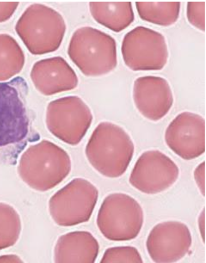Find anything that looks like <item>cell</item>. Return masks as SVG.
<instances>
[{"instance_id": "1", "label": "cell", "mask_w": 206, "mask_h": 263, "mask_svg": "<svg viewBox=\"0 0 206 263\" xmlns=\"http://www.w3.org/2000/svg\"><path fill=\"white\" fill-rule=\"evenodd\" d=\"M134 153L131 136L120 126L110 122L97 126L86 149L91 165L111 178L120 177L126 173Z\"/></svg>"}, {"instance_id": "2", "label": "cell", "mask_w": 206, "mask_h": 263, "mask_svg": "<svg viewBox=\"0 0 206 263\" xmlns=\"http://www.w3.org/2000/svg\"><path fill=\"white\" fill-rule=\"evenodd\" d=\"M143 222L144 213L139 202L123 193L108 195L97 217L100 232L112 241H128L137 237Z\"/></svg>"}, {"instance_id": "3", "label": "cell", "mask_w": 206, "mask_h": 263, "mask_svg": "<svg viewBox=\"0 0 206 263\" xmlns=\"http://www.w3.org/2000/svg\"><path fill=\"white\" fill-rule=\"evenodd\" d=\"M74 41V62L85 75H104L116 67V42L111 36L87 27L76 33Z\"/></svg>"}, {"instance_id": "4", "label": "cell", "mask_w": 206, "mask_h": 263, "mask_svg": "<svg viewBox=\"0 0 206 263\" xmlns=\"http://www.w3.org/2000/svg\"><path fill=\"white\" fill-rule=\"evenodd\" d=\"M121 53L125 64L133 71L160 70L169 56L165 37L141 26L124 36Z\"/></svg>"}, {"instance_id": "5", "label": "cell", "mask_w": 206, "mask_h": 263, "mask_svg": "<svg viewBox=\"0 0 206 263\" xmlns=\"http://www.w3.org/2000/svg\"><path fill=\"white\" fill-rule=\"evenodd\" d=\"M179 174L177 164L169 157L159 151H149L135 163L129 183L141 193L157 194L174 184Z\"/></svg>"}, {"instance_id": "6", "label": "cell", "mask_w": 206, "mask_h": 263, "mask_svg": "<svg viewBox=\"0 0 206 263\" xmlns=\"http://www.w3.org/2000/svg\"><path fill=\"white\" fill-rule=\"evenodd\" d=\"M192 244L191 230L187 224L170 221L157 224L151 230L146 249L155 262H175L186 256Z\"/></svg>"}, {"instance_id": "7", "label": "cell", "mask_w": 206, "mask_h": 263, "mask_svg": "<svg viewBox=\"0 0 206 263\" xmlns=\"http://www.w3.org/2000/svg\"><path fill=\"white\" fill-rule=\"evenodd\" d=\"M168 146L178 156L192 160L205 150V123L200 115L183 112L172 120L165 133Z\"/></svg>"}, {"instance_id": "8", "label": "cell", "mask_w": 206, "mask_h": 263, "mask_svg": "<svg viewBox=\"0 0 206 263\" xmlns=\"http://www.w3.org/2000/svg\"><path fill=\"white\" fill-rule=\"evenodd\" d=\"M133 95L138 111L151 121H159L165 117L173 106L171 87L161 77H140L134 82Z\"/></svg>"}, {"instance_id": "9", "label": "cell", "mask_w": 206, "mask_h": 263, "mask_svg": "<svg viewBox=\"0 0 206 263\" xmlns=\"http://www.w3.org/2000/svg\"><path fill=\"white\" fill-rule=\"evenodd\" d=\"M12 84L0 83V147L20 141L28 133L25 108Z\"/></svg>"}, {"instance_id": "10", "label": "cell", "mask_w": 206, "mask_h": 263, "mask_svg": "<svg viewBox=\"0 0 206 263\" xmlns=\"http://www.w3.org/2000/svg\"><path fill=\"white\" fill-rule=\"evenodd\" d=\"M69 185L67 226L88 221L98 199V191L89 181L80 178L74 180Z\"/></svg>"}, {"instance_id": "11", "label": "cell", "mask_w": 206, "mask_h": 263, "mask_svg": "<svg viewBox=\"0 0 206 263\" xmlns=\"http://www.w3.org/2000/svg\"><path fill=\"white\" fill-rule=\"evenodd\" d=\"M90 7L97 23L115 32L126 30L134 20L131 2L90 3Z\"/></svg>"}, {"instance_id": "12", "label": "cell", "mask_w": 206, "mask_h": 263, "mask_svg": "<svg viewBox=\"0 0 206 263\" xmlns=\"http://www.w3.org/2000/svg\"><path fill=\"white\" fill-rule=\"evenodd\" d=\"M135 5L141 19L157 25L171 26L180 15V2H136Z\"/></svg>"}, {"instance_id": "13", "label": "cell", "mask_w": 206, "mask_h": 263, "mask_svg": "<svg viewBox=\"0 0 206 263\" xmlns=\"http://www.w3.org/2000/svg\"><path fill=\"white\" fill-rule=\"evenodd\" d=\"M68 240V262H94L98 255V242L90 233L75 232L64 235Z\"/></svg>"}, {"instance_id": "14", "label": "cell", "mask_w": 206, "mask_h": 263, "mask_svg": "<svg viewBox=\"0 0 206 263\" xmlns=\"http://www.w3.org/2000/svg\"><path fill=\"white\" fill-rule=\"evenodd\" d=\"M20 232L19 216L12 206L0 203V250L17 242Z\"/></svg>"}, {"instance_id": "15", "label": "cell", "mask_w": 206, "mask_h": 263, "mask_svg": "<svg viewBox=\"0 0 206 263\" xmlns=\"http://www.w3.org/2000/svg\"><path fill=\"white\" fill-rule=\"evenodd\" d=\"M100 262L142 263L143 261L136 248L132 246H120L108 249Z\"/></svg>"}, {"instance_id": "16", "label": "cell", "mask_w": 206, "mask_h": 263, "mask_svg": "<svg viewBox=\"0 0 206 263\" xmlns=\"http://www.w3.org/2000/svg\"><path fill=\"white\" fill-rule=\"evenodd\" d=\"M205 2H188L187 16L189 23L205 32Z\"/></svg>"}, {"instance_id": "17", "label": "cell", "mask_w": 206, "mask_h": 263, "mask_svg": "<svg viewBox=\"0 0 206 263\" xmlns=\"http://www.w3.org/2000/svg\"><path fill=\"white\" fill-rule=\"evenodd\" d=\"M205 161L199 164L195 169L194 173V179L203 196H205Z\"/></svg>"}, {"instance_id": "18", "label": "cell", "mask_w": 206, "mask_h": 263, "mask_svg": "<svg viewBox=\"0 0 206 263\" xmlns=\"http://www.w3.org/2000/svg\"><path fill=\"white\" fill-rule=\"evenodd\" d=\"M198 226L200 235L204 242L205 240V209L203 210L198 218Z\"/></svg>"}]
</instances>
